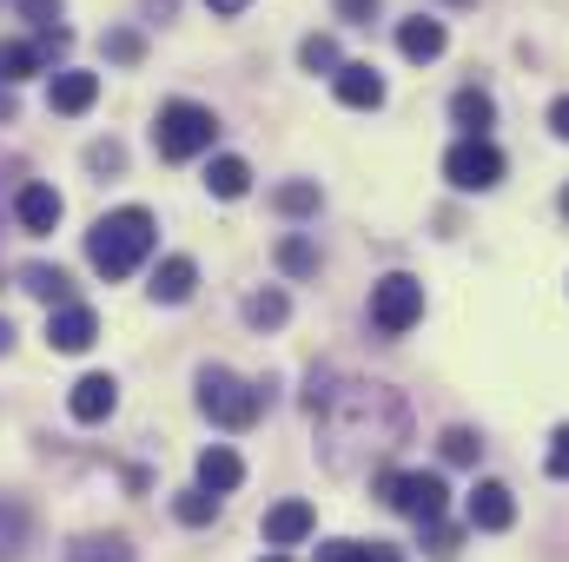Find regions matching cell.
<instances>
[{"instance_id":"cell-27","label":"cell","mask_w":569,"mask_h":562,"mask_svg":"<svg viewBox=\"0 0 569 562\" xmlns=\"http://www.w3.org/2000/svg\"><path fill=\"white\" fill-rule=\"evenodd\" d=\"M246 318H252L259 331H279L284 318H291V304H284V291H252V298H246Z\"/></svg>"},{"instance_id":"cell-30","label":"cell","mask_w":569,"mask_h":562,"mask_svg":"<svg viewBox=\"0 0 569 562\" xmlns=\"http://www.w3.org/2000/svg\"><path fill=\"white\" fill-rule=\"evenodd\" d=\"M425 543H430V556H437V562H450V556H457V543H463V530L437 516V523H425Z\"/></svg>"},{"instance_id":"cell-18","label":"cell","mask_w":569,"mask_h":562,"mask_svg":"<svg viewBox=\"0 0 569 562\" xmlns=\"http://www.w3.org/2000/svg\"><path fill=\"white\" fill-rule=\"evenodd\" d=\"M206 192H212V199H246V192H252V165L232 159V152H219V159L206 165Z\"/></svg>"},{"instance_id":"cell-42","label":"cell","mask_w":569,"mask_h":562,"mask_svg":"<svg viewBox=\"0 0 569 562\" xmlns=\"http://www.w3.org/2000/svg\"><path fill=\"white\" fill-rule=\"evenodd\" d=\"M146 7H152V13H172V7H179V0H146Z\"/></svg>"},{"instance_id":"cell-5","label":"cell","mask_w":569,"mask_h":562,"mask_svg":"<svg viewBox=\"0 0 569 562\" xmlns=\"http://www.w3.org/2000/svg\"><path fill=\"white\" fill-rule=\"evenodd\" d=\"M378 496L398 510V516H411L418 530L443 516V503H450V490H443V476L437 470H385L378 476Z\"/></svg>"},{"instance_id":"cell-8","label":"cell","mask_w":569,"mask_h":562,"mask_svg":"<svg viewBox=\"0 0 569 562\" xmlns=\"http://www.w3.org/2000/svg\"><path fill=\"white\" fill-rule=\"evenodd\" d=\"M60 212H67V199H60L47 179H27V185L13 192V219H20L27 239H47V232L60 225Z\"/></svg>"},{"instance_id":"cell-21","label":"cell","mask_w":569,"mask_h":562,"mask_svg":"<svg viewBox=\"0 0 569 562\" xmlns=\"http://www.w3.org/2000/svg\"><path fill=\"white\" fill-rule=\"evenodd\" d=\"M47 60H40V47L33 40H0V87H20V80H33Z\"/></svg>"},{"instance_id":"cell-29","label":"cell","mask_w":569,"mask_h":562,"mask_svg":"<svg viewBox=\"0 0 569 562\" xmlns=\"http://www.w3.org/2000/svg\"><path fill=\"white\" fill-rule=\"evenodd\" d=\"M477 456H483V436L477 430H463V423L443 430V463H477Z\"/></svg>"},{"instance_id":"cell-37","label":"cell","mask_w":569,"mask_h":562,"mask_svg":"<svg viewBox=\"0 0 569 562\" xmlns=\"http://www.w3.org/2000/svg\"><path fill=\"white\" fill-rule=\"evenodd\" d=\"M550 133H557V140H569V93L550 107Z\"/></svg>"},{"instance_id":"cell-13","label":"cell","mask_w":569,"mask_h":562,"mask_svg":"<svg viewBox=\"0 0 569 562\" xmlns=\"http://www.w3.org/2000/svg\"><path fill=\"white\" fill-rule=\"evenodd\" d=\"M331 87H338V100H345L351 113H378V107H385V80H378V67H365V60H345V67L331 73Z\"/></svg>"},{"instance_id":"cell-34","label":"cell","mask_w":569,"mask_h":562,"mask_svg":"<svg viewBox=\"0 0 569 562\" xmlns=\"http://www.w3.org/2000/svg\"><path fill=\"white\" fill-rule=\"evenodd\" d=\"M20 530H27V523H20V510H7V503H0V556L20 543Z\"/></svg>"},{"instance_id":"cell-44","label":"cell","mask_w":569,"mask_h":562,"mask_svg":"<svg viewBox=\"0 0 569 562\" xmlns=\"http://www.w3.org/2000/svg\"><path fill=\"white\" fill-rule=\"evenodd\" d=\"M450 7H477V0H450Z\"/></svg>"},{"instance_id":"cell-17","label":"cell","mask_w":569,"mask_h":562,"mask_svg":"<svg viewBox=\"0 0 569 562\" xmlns=\"http://www.w3.org/2000/svg\"><path fill=\"white\" fill-rule=\"evenodd\" d=\"M239 483H246V463H239V450H226V443L199 450V490H206V496H226V490H239Z\"/></svg>"},{"instance_id":"cell-39","label":"cell","mask_w":569,"mask_h":562,"mask_svg":"<svg viewBox=\"0 0 569 562\" xmlns=\"http://www.w3.org/2000/svg\"><path fill=\"white\" fill-rule=\"evenodd\" d=\"M13 113H20L13 107V87H0V127H13Z\"/></svg>"},{"instance_id":"cell-3","label":"cell","mask_w":569,"mask_h":562,"mask_svg":"<svg viewBox=\"0 0 569 562\" xmlns=\"http://www.w3.org/2000/svg\"><path fill=\"white\" fill-rule=\"evenodd\" d=\"M199 411L219 423V430H252L259 411H266V384H246L239 371L206 364V371H199Z\"/></svg>"},{"instance_id":"cell-28","label":"cell","mask_w":569,"mask_h":562,"mask_svg":"<svg viewBox=\"0 0 569 562\" xmlns=\"http://www.w3.org/2000/svg\"><path fill=\"white\" fill-rule=\"evenodd\" d=\"M100 47H107V60H120V67H140V60H146V40L133 33V27H113Z\"/></svg>"},{"instance_id":"cell-20","label":"cell","mask_w":569,"mask_h":562,"mask_svg":"<svg viewBox=\"0 0 569 562\" xmlns=\"http://www.w3.org/2000/svg\"><path fill=\"white\" fill-rule=\"evenodd\" d=\"M20 291L27 298H47V304H73V279L60 265H20Z\"/></svg>"},{"instance_id":"cell-40","label":"cell","mask_w":569,"mask_h":562,"mask_svg":"<svg viewBox=\"0 0 569 562\" xmlns=\"http://www.w3.org/2000/svg\"><path fill=\"white\" fill-rule=\"evenodd\" d=\"M206 7H212V13H226V20H232V13H246V7H252V0H206Z\"/></svg>"},{"instance_id":"cell-9","label":"cell","mask_w":569,"mask_h":562,"mask_svg":"<svg viewBox=\"0 0 569 562\" xmlns=\"http://www.w3.org/2000/svg\"><path fill=\"white\" fill-rule=\"evenodd\" d=\"M93 338H100L93 304H53V311H47V344H53V351L80 358V351H93Z\"/></svg>"},{"instance_id":"cell-14","label":"cell","mask_w":569,"mask_h":562,"mask_svg":"<svg viewBox=\"0 0 569 562\" xmlns=\"http://www.w3.org/2000/svg\"><path fill=\"white\" fill-rule=\"evenodd\" d=\"M311 530H318V510H311L305 496H284V503H272V510H266V543H272V550L305 543Z\"/></svg>"},{"instance_id":"cell-26","label":"cell","mask_w":569,"mask_h":562,"mask_svg":"<svg viewBox=\"0 0 569 562\" xmlns=\"http://www.w3.org/2000/svg\"><path fill=\"white\" fill-rule=\"evenodd\" d=\"M172 516H179L186 530H206V523L219 516V496H206V490H179V496H172Z\"/></svg>"},{"instance_id":"cell-25","label":"cell","mask_w":569,"mask_h":562,"mask_svg":"<svg viewBox=\"0 0 569 562\" xmlns=\"http://www.w3.org/2000/svg\"><path fill=\"white\" fill-rule=\"evenodd\" d=\"M298 67H305V73H338V67H345V53H338V40H331V33H305Z\"/></svg>"},{"instance_id":"cell-19","label":"cell","mask_w":569,"mask_h":562,"mask_svg":"<svg viewBox=\"0 0 569 562\" xmlns=\"http://www.w3.org/2000/svg\"><path fill=\"white\" fill-rule=\"evenodd\" d=\"M398 53H405V60H418V67L437 60V53H443V20H425V13H418V20H405V27H398Z\"/></svg>"},{"instance_id":"cell-33","label":"cell","mask_w":569,"mask_h":562,"mask_svg":"<svg viewBox=\"0 0 569 562\" xmlns=\"http://www.w3.org/2000/svg\"><path fill=\"white\" fill-rule=\"evenodd\" d=\"M20 13H27V20H33L40 33H47V27L60 20V0H20Z\"/></svg>"},{"instance_id":"cell-16","label":"cell","mask_w":569,"mask_h":562,"mask_svg":"<svg viewBox=\"0 0 569 562\" xmlns=\"http://www.w3.org/2000/svg\"><path fill=\"white\" fill-rule=\"evenodd\" d=\"M450 120L463 127V140H490V120H497V100L483 87H457L450 93Z\"/></svg>"},{"instance_id":"cell-1","label":"cell","mask_w":569,"mask_h":562,"mask_svg":"<svg viewBox=\"0 0 569 562\" xmlns=\"http://www.w3.org/2000/svg\"><path fill=\"white\" fill-rule=\"evenodd\" d=\"M311 418L325 423V456H331V470L345 463V443H358V450H398L405 443V430H411V411H405V398L391 391V384H331V398L311 411Z\"/></svg>"},{"instance_id":"cell-41","label":"cell","mask_w":569,"mask_h":562,"mask_svg":"<svg viewBox=\"0 0 569 562\" xmlns=\"http://www.w3.org/2000/svg\"><path fill=\"white\" fill-rule=\"evenodd\" d=\"M0 351H13V318L0 311Z\"/></svg>"},{"instance_id":"cell-6","label":"cell","mask_w":569,"mask_h":562,"mask_svg":"<svg viewBox=\"0 0 569 562\" xmlns=\"http://www.w3.org/2000/svg\"><path fill=\"white\" fill-rule=\"evenodd\" d=\"M418 318H425V284L411 272H391V279L371 284V331L378 338H405Z\"/></svg>"},{"instance_id":"cell-38","label":"cell","mask_w":569,"mask_h":562,"mask_svg":"<svg viewBox=\"0 0 569 562\" xmlns=\"http://www.w3.org/2000/svg\"><path fill=\"white\" fill-rule=\"evenodd\" d=\"M365 562H405V550H398V543H371V550H365Z\"/></svg>"},{"instance_id":"cell-23","label":"cell","mask_w":569,"mask_h":562,"mask_svg":"<svg viewBox=\"0 0 569 562\" xmlns=\"http://www.w3.org/2000/svg\"><path fill=\"white\" fill-rule=\"evenodd\" d=\"M272 205H279L284 219H311L318 212V179H284L279 192H272Z\"/></svg>"},{"instance_id":"cell-35","label":"cell","mask_w":569,"mask_h":562,"mask_svg":"<svg viewBox=\"0 0 569 562\" xmlns=\"http://www.w3.org/2000/svg\"><path fill=\"white\" fill-rule=\"evenodd\" d=\"M318 562H365V543H325Z\"/></svg>"},{"instance_id":"cell-11","label":"cell","mask_w":569,"mask_h":562,"mask_svg":"<svg viewBox=\"0 0 569 562\" xmlns=\"http://www.w3.org/2000/svg\"><path fill=\"white\" fill-rule=\"evenodd\" d=\"M463 523L497 536V530H510V523H517V496H510L503 483H477V490L463 496Z\"/></svg>"},{"instance_id":"cell-22","label":"cell","mask_w":569,"mask_h":562,"mask_svg":"<svg viewBox=\"0 0 569 562\" xmlns=\"http://www.w3.org/2000/svg\"><path fill=\"white\" fill-rule=\"evenodd\" d=\"M279 272L284 279H318V245L305 232H284L279 239Z\"/></svg>"},{"instance_id":"cell-10","label":"cell","mask_w":569,"mask_h":562,"mask_svg":"<svg viewBox=\"0 0 569 562\" xmlns=\"http://www.w3.org/2000/svg\"><path fill=\"white\" fill-rule=\"evenodd\" d=\"M93 100H100V73H87V67H60V73L47 80V107L67 113V120H80Z\"/></svg>"},{"instance_id":"cell-45","label":"cell","mask_w":569,"mask_h":562,"mask_svg":"<svg viewBox=\"0 0 569 562\" xmlns=\"http://www.w3.org/2000/svg\"><path fill=\"white\" fill-rule=\"evenodd\" d=\"M266 562H291V556H266Z\"/></svg>"},{"instance_id":"cell-36","label":"cell","mask_w":569,"mask_h":562,"mask_svg":"<svg viewBox=\"0 0 569 562\" xmlns=\"http://www.w3.org/2000/svg\"><path fill=\"white\" fill-rule=\"evenodd\" d=\"M338 13H345V20H358V27H371V13H378V0H338Z\"/></svg>"},{"instance_id":"cell-32","label":"cell","mask_w":569,"mask_h":562,"mask_svg":"<svg viewBox=\"0 0 569 562\" xmlns=\"http://www.w3.org/2000/svg\"><path fill=\"white\" fill-rule=\"evenodd\" d=\"M543 470H550L557 483H569V423L557 430V436H550V463H543Z\"/></svg>"},{"instance_id":"cell-12","label":"cell","mask_w":569,"mask_h":562,"mask_svg":"<svg viewBox=\"0 0 569 562\" xmlns=\"http://www.w3.org/2000/svg\"><path fill=\"white\" fill-rule=\"evenodd\" d=\"M67 411H73V423H107L113 411H120V384H113L107 371H87V378L73 384Z\"/></svg>"},{"instance_id":"cell-43","label":"cell","mask_w":569,"mask_h":562,"mask_svg":"<svg viewBox=\"0 0 569 562\" xmlns=\"http://www.w3.org/2000/svg\"><path fill=\"white\" fill-rule=\"evenodd\" d=\"M563 219H569V185H563Z\"/></svg>"},{"instance_id":"cell-7","label":"cell","mask_w":569,"mask_h":562,"mask_svg":"<svg viewBox=\"0 0 569 562\" xmlns=\"http://www.w3.org/2000/svg\"><path fill=\"white\" fill-rule=\"evenodd\" d=\"M443 179L457 192H490V185H503V152L490 140H457L443 152Z\"/></svg>"},{"instance_id":"cell-15","label":"cell","mask_w":569,"mask_h":562,"mask_svg":"<svg viewBox=\"0 0 569 562\" xmlns=\"http://www.w3.org/2000/svg\"><path fill=\"white\" fill-rule=\"evenodd\" d=\"M192 284H199V265H192L186 252H172V259L152 265V284H146V291H152V304H186Z\"/></svg>"},{"instance_id":"cell-24","label":"cell","mask_w":569,"mask_h":562,"mask_svg":"<svg viewBox=\"0 0 569 562\" xmlns=\"http://www.w3.org/2000/svg\"><path fill=\"white\" fill-rule=\"evenodd\" d=\"M67 562H133V543L127 536H80Z\"/></svg>"},{"instance_id":"cell-4","label":"cell","mask_w":569,"mask_h":562,"mask_svg":"<svg viewBox=\"0 0 569 562\" xmlns=\"http://www.w3.org/2000/svg\"><path fill=\"white\" fill-rule=\"evenodd\" d=\"M219 140V120H212V107H199V100H166L159 107V120H152V145H159V159H199V152H212Z\"/></svg>"},{"instance_id":"cell-31","label":"cell","mask_w":569,"mask_h":562,"mask_svg":"<svg viewBox=\"0 0 569 562\" xmlns=\"http://www.w3.org/2000/svg\"><path fill=\"white\" fill-rule=\"evenodd\" d=\"M87 165H93V172H120V165H127V145H120V140L87 145Z\"/></svg>"},{"instance_id":"cell-2","label":"cell","mask_w":569,"mask_h":562,"mask_svg":"<svg viewBox=\"0 0 569 562\" xmlns=\"http://www.w3.org/2000/svg\"><path fill=\"white\" fill-rule=\"evenodd\" d=\"M152 239H159V225H152V212L146 205H120V212H100L93 219V232H87V259H93V272L100 279H133L146 259H152Z\"/></svg>"}]
</instances>
